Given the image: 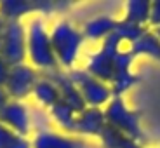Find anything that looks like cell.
<instances>
[{"instance_id":"cell-1","label":"cell","mask_w":160,"mask_h":148,"mask_svg":"<svg viewBox=\"0 0 160 148\" xmlns=\"http://www.w3.org/2000/svg\"><path fill=\"white\" fill-rule=\"evenodd\" d=\"M24 23H26V63L33 66L40 75H47L59 70L51 44V28L47 26L45 19L38 14H33Z\"/></svg>"},{"instance_id":"cell-2","label":"cell","mask_w":160,"mask_h":148,"mask_svg":"<svg viewBox=\"0 0 160 148\" xmlns=\"http://www.w3.org/2000/svg\"><path fill=\"white\" fill-rule=\"evenodd\" d=\"M51 44L61 70L70 72L78 66L80 54L85 44V38L78 26H75L66 18L58 19L51 26Z\"/></svg>"},{"instance_id":"cell-3","label":"cell","mask_w":160,"mask_h":148,"mask_svg":"<svg viewBox=\"0 0 160 148\" xmlns=\"http://www.w3.org/2000/svg\"><path fill=\"white\" fill-rule=\"evenodd\" d=\"M124 47L125 45L112 33L106 40L101 42L96 51L91 52L87 56L84 70L87 73H91L92 77L99 79L101 82L110 85V82L113 79V73H115V64H117L118 52Z\"/></svg>"},{"instance_id":"cell-4","label":"cell","mask_w":160,"mask_h":148,"mask_svg":"<svg viewBox=\"0 0 160 148\" xmlns=\"http://www.w3.org/2000/svg\"><path fill=\"white\" fill-rule=\"evenodd\" d=\"M103 112L108 125L134 138L139 143L143 141L144 132H143V125H141V112L129 108L124 96H113L112 101L103 108Z\"/></svg>"},{"instance_id":"cell-5","label":"cell","mask_w":160,"mask_h":148,"mask_svg":"<svg viewBox=\"0 0 160 148\" xmlns=\"http://www.w3.org/2000/svg\"><path fill=\"white\" fill-rule=\"evenodd\" d=\"M68 75L73 80V84L77 85V89L80 91L85 106H89V108H104L112 101L113 98L112 87L108 84L101 82L99 79L92 77L91 73H87L84 70V66L82 68L77 66V68L70 70Z\"/></svg>"},{"instance_id":"cell-6","label":"cell","mask_w":160,"mask_h":148,"mask_svg":"<svg viewBox=\"0 0 160 148\" xmlns=\"http://www.w3.org/2000/svg\"><path fill=\"white\" fill-rule=\"evenodd\" d=\"M0 56L11 66L26 63V23L7 21L0 45Z\"/></svg>"},{"instance_id":"cell-7","label":"cell","mask_w":160,"mask_h":148,"mask_svg":"<svg viewBox=\"0 0 160 148\" xmlns=\"http://www.w3.org/2000/svg\"><path fill=\"white\" fill-rule=\"evenodd\" d=\"M38 79H40V73L33 66H30L28 63L11 66V73H9L7 84H5V91L9 92L11 100L26 101L28 98H32L33 87L38 82Z\"/></svg>"},{"instance_id":"cell-8","label":"cell","mask_w":160,"mask_h":148,"mask_svg":"<svg viewBox=\"0 0 160 148\" xmlns=\"http://www.w3.org/2000/svg\"><path fill=\"white\" fill-rule=\"evenodd\" d=\"M0 122L12 129L21 136L30 138L33 131V113L26 101L11 100L2 112H0Z\"/></svg>"},{"instance_id":"cell-9","label":"cell","mask_w":160,"mask_h":148,"mask_svg":"<svg viewBox=\"0 0 160 148\" xmlns=\"http://www.w3.org/2000/svg\"><path fill=\"white\" fill-rule=\"evenodd\" d=\"M134 56L129 52L127 47H124L118 52L115 64V73L110 82V87L113 91V96H125L136 84H139V75L132 72V64H134Z\"/></svg>"},{"instance_id":"cell-10","label":"cell","mask_w":160,"mask_h":148,"mask_svg":"<svg viewBox=\"0 0 160 148\" xmlns=\"http://www.w3.org/2000/svg\"><path fill=\"white\" fill-rule=\"evenodd\" d=\"M32 148H85L82 138L64 134L58 129L40 127L32 136Z\"/></svg>"},{"instance_id":"cell-11","label":"cell","mask_w":160,"mask_h":148,"mask_svg":"<svg viewBox=\"0 0 160 148\" xmlns=\"http://www.w3.org/2000/svg\"><path fill=\"white\" fill-rule=\"evenodd\" d=\"M47 79H51L54 84H56L58 91H59V98L63 103H66L68 106H72L73 110H75L77 113L84 112L87 106H85L84 103V98H82V94H80V91L77 89V85L73 84V80L70 79L68 72H64V70H56V72H51L47 73Z\"/></svg>"},{"instance_id":"cell-12","label":"cell","mask_w":160,"mask_h":148,"mask_svg":"<svg viewBox=\"0 0 160 148\" xmlns=\"http://www.w3.org/2000/svg\"><path fill=\"white\" fill-rule=\"evenodd\" d=\"M106 117L103 108H85L77 115L75 122V136L78 138H98L103 134L106 127Z\"/></svg>"},{"instance_id":"cell-13","label":"cell","mask_w":160,"mask_h":148,"mask_svg":"<svg viewBox=\"0 0 160 148\" xmlns=\"http://www.w3.org/2000/svg\"><path fill=\"white\" fill-rule=\"evenodd\" d=\"M115 24H117L115 18L108 16V14H101V16H96V18L87 19L84 24H82V28L80 30H82V35H84L85 40L101 44L103 40H106L113 33Z\"/></svg>"},{"instance_id":"cell-14","label":"cell","mask_w":160,"mask_h":148,"mask_svg":"<svg viewBox=\"0 0 160 148\" xmlns=\"http://www.w3.org/2000/svg\"><path fill=\"white\" fill-rule=\"evenodd\" d=\"M127 49L132 56H134V59H138V58H148V59H152V61L160 64V38L157 37V33L152 28L146 30Z\"/></svg>"},{"instance_id":"cell-15","label":"cell","mask_w":160,"mask_h":148,"mask_svg":"<svg viewBox=\"0 0 160 148\" xmlns=\"http://www.w3.org/2000/svg\"><path fill=\"white\" fill-rule=\"evenodd\" d=\"M35 14V0H4L0 2V18L7 21H26Z\"/></svg>"},{"instance_id":"cell-16","label":"cell","mask_w":160,"mask_h":148,"mask_svg":"<svg viewBox=\"0 0 160 148\" xmlns=\"http://www.w3.org/2000/svg\"><path fill=\"white\" fill-rule=\"evenodd\" d=\"M32 100L35 101L37 106H40V108H44V110H49V108H52L58 101H61V98H59V91H58L56 84H54L51 79L40 75L38 82H37L35 87H33Z\"/></svg>"},{"instance_id":"cell-17","label":"cell","mask_w":160,"mask_h":148,"mask_svg":"<svg viewBox=\"0 0 160 148\" xmlns=\"http://www.w3.org/2000/svg\"><path fill=\"white\" fill-rule=\"evenodd\" d=\"M51 120L54 122V125L58 127V131L64 132V134H73L75 136V122H77V115L78 113L68 106L63 101H58L52 108L47 110Z\"/></svg>"},{"instance_id":"cell-18","label":"cell","mask_w":160,"mask_h":148,"mask_svg":"<svg viewBox=\"0 0 160 148\" xmlns=\"http://www.w3.org/2000/svg\"><path fill=\"white\" fill-rule=\"evenodd\" d=\"M99 143L103 148H143L139 141L127 136L124 132L117 131L112 125H106L103 134L99 136Z\"/></svg>"},{"instance_id":"cell-19","label":"cell","mask_w":160,"mask_h":148,"mask_svg":"<svg viewBox=\"0 0 160 148\" xmlns=\"http://www.w3.org/2000/svg\"><path fill=\"white\" fill-rule=\"evenodd\" d=\"M150 4L152 2H148V0H129V2H125L124 4V18L122 19L148 28Z\"/></svg>"},{"instance_id":"cell-20","label":"cell","mask_w":160,"mask_h":148,"mask_svg":"<svg viewBox=\"0 0 160 148\" xmlns=\"http://www.w3.org/2000/svg\"><path fill=\"white\" fill-rule=\"evenodd\" d=\"M146 30L148 28L139 26V24H134V23H129V21H125V19H117L113 35H115L125 47H129V45H131L132 42H136Z\"/></svg>"},{"instance_id":"cell-21","label":"cell","mask_w":160,"mask_h":148,"mask_svg":"<svg viewBox=\"0 0 160 148\" xmlns=\"http://www.w3.org/2000/svg\"><path fill=\"white\" fill-rule=\"evenodd\" d=\"M0 148H32V138L21 136L0 122Z\"/></svg>"},{"instance_id":"cell-22","label":"cell","mask_w":160,"mask_h":148,"mask_svg":"<svg viewBox=\"0 0 160 148\" xmlns=\"http://www.w3.org/2000/svg\"><path fill=\"white\" fill-rule=\"evenodd\" d=\"M148 26H152V30L160 28V0H155L150 4V19Z\"/></svg>"},{"instance_id":"cell-23","label":"cell","mask_w":160,"mask_h":148,"mask_svg":"<svg viewBox=\"0 0 160 148\" xmlns=\"http://www.w3.org/2000/svg\"><path fill=\"white\" fill-rule=\"evenodd\" d=\"M9 73H11V64L0 56V87H5L9 79Z\"/></svg>"},{"instance_id":"cell-24","label":"cell","mask_w":160,"mask_h":148,"mask_svg":"<svg viewBox=\"0 0 160 148\" xmlns=\"http://www.w3.org/2000/svg\"><path fill=\"white\" fill-rule=\"evenodd\" d=\"M11 101V96H9V92L5 91V87H0V112L7 106V103Z\"/></svg>"},{"instance_id":"cell-25","label":"cell","mask_w":160,"mask_h":148,"mask_svg":"<svg viewBox=\"0 0 160 148\" xmlns=\"http://www.w3.org/2000/svg\"><path fill=\"white\" fill-rule=\"evenodd\" d=\"M4 28H5V21L0 18V45H2V37H4Z\"/></svg>"},{"instance_id":"cell-26","label":"cell","mask_w":160,"mask_h":148,"mask_svg":"<svg viewBox=\"0 0 160 148\" xmlns=\"http://www.w3.org/2000/svg\"><path fill=\"white\" fill-rule=\"evenodd\" d=\"M153 32H155V33H157V37H158V38H160V28H157V30H153Z\"/></svg>"},{"instance_id":"cell-27","label":"cell","mask_w":160,"mask_h":148,"mask_svg":"<svg viewBox=\"0 0 160 148\" xmlns=\"http://www.w3.org/2000/svg\"><path fill=\"white\" fill-rule=\"evenodd\" d=\"M143 148H160V146H143Z\"/></svg>"}]
</instances>
